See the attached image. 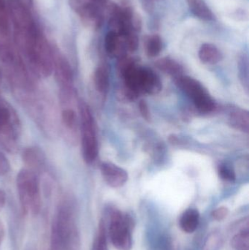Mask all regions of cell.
Segmentation results:
<instances>
[{"instance_id": "obj_33", "label": "cell", "mask_w": 249, "mask_h": 250, "mask_svg": "<svg viewBox=\"0 0 249 250\" xmlns=\"http://www.w3.org/2000/svg\"><path fill=\"white\" fill-rule=\"evenodd\" d=\"M6 203V195L4 191L0 189V209L4 207Z\"/></svg>"}, {"instance_id": "obj_7", "label": "cell", "mask_w": 249, "mask_h": 250, "mask_svg": "<svg viewBox=\"0 0 249 250\" xmlns=\"http://www.w3.org/2000/svg\"><path fill=\"white\" fill-rule=\"evenodd\" d=\"M19 119L8 104L0 101V144L10 152L17 148Z\"/></svg>"}, {"instance_id": "obj_31", "label": "cell", "mask_w": 249, "mask_h": 250, "mask_svg": "<svg viewBox=\"0 0 249 250\" xmlns=\"http://www.w3.org/2000/svg\"><path fill=\"white\" fill-rule=\"evenodd\" d=\"M93 4H96L100 8H106L109 4V0H88Z\"/></svg>"}, {"instance_id": "obj_6", "label": "cell", "mask_w": 249, "mask_h": 250, "mask_svg": "<svg viewBox=\"0 0 249 250\" xmlns=\"http://www.w3.org/2000/svg\"><path fill=\"white\" fill-rule=\"evenodd\" d=\"M175 83L193 101L200 112L209 114L216 108V103L200 82L193 78L182 76L175 78Z\"/></svg>"}, {"instance_id": "obj_18", "label": "cell", "mask_w": 249, "mask_h": 250, "mask_svg": "<svg viewBox=\"0 0 249 250\" xmlns=\"http://www.w3.org/2000/svg\"><path fill=\"white\" fill-rule=\"evenodd\" d=\"M192 13L204 21L214 20L215 16L203 0H186Z\"/></svg>"}, {"instance_id": "obj_13", "label": "cell", "mask_w": 249, "mask_h": 250, "mask_svg": "<svg viewBox=\"0 0 249 250\" xmlns=\"http://www.w3.org/2000/svg\"><path fill=\"white\" fill-rule=\"evenodd\" d=\"M105 48L107 54L111 57L120 59L127 55V48L124 40L114 31L111 30L107 33L105 39Z\"/></svg>"}, {"instance_id": "obj_26", "label": "cell", "mask_w": 249, "mask_h": 250, "mask_svg": "<svg viewBox=\"0 0 249 250\" xmlns=\"http://www.w3.org/2000/svg\"><path fill=\"white\" fill-rule=\"evenodd\" d=\"M218 173H219V177L226 182H235L236 179L235 170L232 168V166L226 163L219 166Z\"/></svg>"}, {"instance_id": "obj_16", "label": "cell", "mask_w": 249, "mask_h": 250, "mask_svg": "<svg viewBox=\"0 0 249 250\" xmlns=\"http://www.w3.org/2000/svg\"><path fill=\"white\" fill-rule=\"evenodd\" d=\"M199 58L205 64H216L222 61L223 55L216 45L205 43L200 47Z\"/></svg>"}, {"instance_id": "obj_32", "label": "cell", "mask_w": 249, "mask_h": 250, "mask_svg": "<svg viewBox=\"0 0 249 250\" xmlns=\"http://www.w3.org/2000/svg\"><path fill=\"white\" fill-rule=\"evenodd\" d=\"M4 234H5V229L1 220H0V246L4 240Z\"/></svg>"}, {"instance_id": "obj_5", "label": "cell", "mask_w": 249, "mask_h": 250, "mask_svg": "<svg viewBox=\"0 0 249 250\" xmlns=\"http://www.w3.org/2000/svg\"><path fill=\"white\" fill-rule=\"evenodd\" d=\"M32 69L41 77L51 76L54 70V57L46 41L38 36L23 48Z\"/></svg>"}, {"instance_id": "obj_3", "label": "cell", "mask_w": 249, "mask_h": 250, "mask_svg": "<svg viewBox=\"0 0 249 250\" xmlns=\"http://www.w3.org/2000/svg\"><path fill=\"white\" fill-rule=\"evenodd\" d=\"M133 218L114 208L110 213L109 236L111 243L118 250H131L133 247L132 230Z\"/></svg>"}, {"instance_id": "obj_35", "label": "cell", "mask_w": 249, "mask_h": 250, "mask_svg": "<svg viewBox=\"0 0 249 250\" xmlns=\"http://www.w3.org/2000/svg\"><path fill=\"white\" fill-rule=\"evenodd\" d=\"M151 1H162V0H150Z\"/></svg>"}, {"instance_id": "obj_4", "label": "cell", "mask_w": 249, "mask_h": 250, "mask_svg": "<svg viewBox=\"0 0 249 250\" xmlns=\"http://www.w3.org/2000/svg\"><path fill=\"white\" fill-rule=\"evenodd\" d=\"M79 110L81 127L82 155L87 164H92L98 155V143L95 120L90 108L85 103H80Z\"/></svg>"}, {"instance_id": "obj_34", "label": "cell", "mask_w": 249, "mask_h": 250, "mask_svg": "<svg viewBox=\"0 0 249 250\" xmlns=\"http://www.w3.org/2000/svg\"><path fill=\"white\" fill-rule=\"evenodd\" d=\"M1 70H0V84H1Z\"/></svg>"}, {"instance_id": "obj_21", "label": "cell", "mask_w": 249, "mask_h": 250, "mask_svg": "<svg viewBox=\"0 0 249 250\" xmlns=\"http://www.w3.org/2000/svg\"><path fill=\"white\" fill-rule=\"evenodd\" d=\"M0 60L7 65L13 66L19 61L11 45L2 39H0Z\"/></svg>"}, {"instance_id": "obj_17", "label": "cell", "mask_w": 249, "mask_h": 250, "mask_svg": "<svg viewBox=\"0 0 249 250\" xmlns=\"http://www.w3.org/2000/svg\"><path fill=\"white\" fill-rule=\"evenodd\" d=\"M23 160L25 164L34 170L42 168L45 163V157L39 148L29 147L23 152Z\"/></svg>"}, {"instance_id": "obj_15", "label": "cell", "mask_w": 249, "mask_h": 250, "mask_svg": "<svg viewBox=\"0 0 249 250\" xmlns=\"http://www.w3.org/2000/svg\"><path fill=\"white\" fill-rule=\"evenodd\" d=\"M200 223V213L195 208L186 210L179 220L180 228L183 231L192 233L197 230Z\"/></svg>"}, {"instance_id": "obj_28", "label": "cell", "mask_w": 249, "mask_h": 250, "mask_svg": "<svg viewBox=\"0 0 249 250\" xmlns=\"http://www.w3.org/2000/svg\"><path fill=\"white\" fill-rule=\"evenodd\" d=\"M229 214V209L227 207H221L216 208L212 212V217L216 221H222L225 220Z\"/></svg>"}, {"instance_id": "obj_30", "label": "cell", "mask_w": 249, "mask_h": 250, "mask_svg": "<svg viewBox=\"0 0 249 250\" xmlns=\"http://www.w3.org/2000/svg\"><path fill=\"white\" fill-rule=\"evenodd\" d=\"M139 109H140V112L143 118L145 120H146V121H150V111H149V106H148L146 101H141L139 103Z\"/></svg>"}, {"instance_id": "obj_10", "label": "cell", "mask_w": 249, "mask_h": 250, "mask_svg": "<svg viewBox=\"0 0 249 250\" xmlns=\"http://www.w3.org/2000/svg\"><path fill=\"white\" fill-rule=\"evenodd\" d=\"M136 82L140 94L156 95L162 89V82L158 75L146 67H137Z\"/></svg>"}, {"instance_id": "obj_23", "label": "cell", "mask_w": 249, "mask_h": 250, "mask_svg": "<svg viewBox=\"0 0 249 250\" xmlns=\"http://www.w3.org/2000/svg\"><path fill=\"white\" fill-rule=\"evenodd\" d=\"M162 48V41L159 35H152L146 40V51L149 57H155L159 55Z\"/></svg>"}, {"instance_id": "obj_14", "label": "cell", "mask_w": 249, "mask_h": 250, "mask_svg": "<svg viewBox=\"0 0 249 250\" xmlns=\"http://www.w3.org/2000/svg\"><path fill=\"white\" fill-rule=\"evenodd\" d=\"M229 124L242 132H249V112L241 108H232L228 116Z\"/></svg>"}, {"instance_id": "obj_12", "label": "cell", "mask_w": 249, "mask_h": 250, "mask_svg": "<svg viewBox=\"0 0 249 250\" xmlns=\"http://www.w3.org/2000/svg\"><path fill=\"white\" fill-rule=\"evenodd\" d=\"M54 69L57 81L64 92L70 93L72 92L73 74L70 63L64 57L57 56L54 58Z\"/></svg>"}, {"instance_id": "obj_8", "label": "cell", "mask_w": 249, "mask_h": 250, "mask_svg": "<svg viewBox=\"0 0 249 250\" xmlns=\"http://www.w3.org/2000/svg\"><path fill=\"white\" fill-rule=\"evenodd\" d=\"M70 8L86 26L99 29L103 23L102 9L88 0H69Z\"/></svg>"}, {"instance_id": "obj_1", "label": "cell", "mask_w": 249, "mask_h": 250, "mask_svg": "<svg viewBox=\"0 0 249 250\" xmlns=\"http://www.w3.org/2000/svg\"><path fill=\"white\" fill-rule=\"evenodd\" d=\"M76 216L74 201L70 198L63 200L53 219L49 250H80Z\"/></svg>"}, {"instance_id": "obj_11", "label": "cell", "mask_w": 249, "mask_h": 250, "mask_svg": "<svg viewBox=\"0 0 249 250\" xmlns=\"http://www.w3.org/2000/svg\"><path fill=\"white\" fill-rule=\"evenodd\" d=\"M100 170L104 180L111 188H121L128 180V173L127 171L114 163H102L100 166Z\"/></svg>"}, {"instance_id": "obj_19", "label": "cell", "mask_w": 249, "mask_h": 250, "mask_svg": "<svg viewBox=\"0 0 249 250\" xmlns=\"http://www.w3.org/2000/svg\"><path fill=\"white\" fill-rule=\"evenodd\" d=\"M155 65L161 71L174 76L175 79L178 76H182L184 71L182 66L179 63L168 57L157 60L155 63Z\"/></svg>"}, {"instance_id": "obj_20", "label": "cell", "mask_w": 249, "mask_h": 250, "mask_svg": "<svg viewBox=\"0 0 249 250\" xmlns=\"http://www.w3.org/2000/svg\"><path fill=\"white\" fill-rule=\"evenodd\" d=\"M95 88L100 93H106L109 87V73L104 64L96 69L94 75Z\"/></svg>"}, {"instance_id": "obj_22", "label": "cell", "mask_w": 249, "mask_h": 250, "mask_svg": "<svg viewBox=\"0 0 249 250\" xmlns=\"http://www.w3.org/2000/svg\"><path fill=\"white\" fill-rule=\"evenodd\" d=\"M231 246L235 250H249V229L240 230L231 239Z\"/></svg>"}, {"instance_id": "obj_27", "label": "cell", "mask_w": 249, "mask_h": 250, "mask_svg": "<svg viewBox=\"0 0 249 250\" xmlns=\"http://www.w3.org/2000/svg\"><path fill=\"white\" fill-rule=\"evenodd\" d=\"M62 123L66 127L70 129H74L77 123V116L76 113L71 108L64 110L61 114Z\"/></svg>"}, {"instance_id": "obj_2", "label": "cell", "mask_w": 249, "mask_h": 250, "mask_svg": "<svg viewBox=\"0 0 249 250\" xmlns=\"http://www.w3.org/2000/svg\"><path fill=\"white\" fill-rule=\"evenodd\" d=\"M16 185L23 215L29 212L34 215L39 214L41 208V196L36 174L29 169H23L18 174Z\"/></svg>"}, {"instance_id": "obj_29", "label": "cell", "mask_w": 249, "mask_h": 250, "mask_svg": "<svg viewBox=\"0 0 249 250\" xmlns=\"http://www.w3.org/2000/svg\"><path fill=\"white\" fill-rule=\"evenodd\" d=\"M10 169V165L7 157L0 152V176H4L8 173Z\"/></svg>"}, {"instance_id": "obj_25", "label": "cell", "mask_w": 249, "mask_h": 250, "mask_svg": "<svg viewBox=\"0 0 249 250\" xmlns=\"http://www.w3.org/2000/svg\"><path fill=\"white\" fill-rule=\"evenodd\" d=\"M222 245V235L219 232H213L206 238L203 250H219Z\"/></svg>"}, {"instance_id": "obj_9", "label": "cell", "mask_w": 249, "mask_h": 250, "mask_svg": "<svg viewBox=\"0 0 249 250\" xmlns=\"http://www.w3.org/2000/svg\"><path fill=\"white\" fill-rule=\"evenodd\" d=\"M10 15L18 37L26 36L37 32L28 10L17 1L10 4Z\"/></svg>"}, {"instance_id": "obj_24", "label": "cell", "mask_w": 249, "mask_h": 250, "mask_svg": "<svg viewBox=\"0 0 249 250\" xmlns=\"http://www.w3.org/2000/svg\"><path fill=\"white\" fill-rule=\"evenodd\" d=\"M94 250H108L107 231L103 220H101L99 222L97 234H96L95 245H94Z\"/></svg>"}]
</instances>
